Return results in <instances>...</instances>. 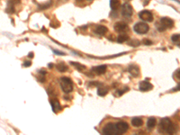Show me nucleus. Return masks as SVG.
<instances>
[{"label":"nucleus","instance_id":"obj_5","mask_svg":"<svg viewBox=\"0 0 180 135\" xmlns=\"http://www.w3.org/2000/svg\"><path fill=\"white\" fill-rule=\"evenodd\" d=\"M122 14L124 17H131L133 14V8L129 3L125 2L122 5Z\"/></svg>","mask_w":180,"mask_h":135},{"label":"nucleus","instance_id":"obj_19","mask_svg":"<svg viewBox=\"0 0 180 135\" xmlns=\"http://www.w3.org/2000/svg\"><path fill=\"white\" fill-rule=\"evenodd\" d=\"M129 38L126 34H120L117 38V42H119V43H123V42L126 41Z\"/></svg>","mask_w":180,"mask_h":135},{"label":"nucleus","instance_id":"obj_17","mask_svg":"<svg viewBox=\"0 0 180 135\" xmlns=\"http://www.w3.org/2000/svg\"><path fill=\"white\" fill-rule=\"evenodd\" d=\"M142 124H143V121L140 117H134L132 119V124L134 127H140L142 125Z\"/></svg>","mask_w":180,"mask_h":135},{"label":"nucleus","instance_id":"obj_29","mask_svg":"<svg viewBox=\"0 0 180 135\" xmlns=\"http://www.w3.org/2000/svg\"><path fill=\"white\" fill-rule=\"evenodd\" d=\"M31 65H32V62H31V61H24V63H23L24 67H30Z\"/></svg>","mask_w":180,"mask_h":135},{"label":"nucleus","instance_id":"obj_9","mask_svg":"<svg viewBox=\"0 0 180 135\" xmlns=\"http://www.w3.org/2000/svg\"><path fill=\"white\" fill-rule=\"evenodd\" d=\"M114 29L117 33H123L128 29V25L124 22H117L114 25Z\"/></svg>","mask_w":180,"mask_h":135},{"label":"nucleus","instance_id":"obj_27","mask_svg":"<svg viewBox=\"0 0 180 135\" xmlns=\"http://www.w3.org/2000/svg\"><path fill=\"white\" fill-rule=\"evenodd\" d=\"M143 43L145 45H151L152 44V41L151 40H148V39H144L143 40Z\"/></svg>","mask_w":180,"mask_h":135},{"label":"nucleus","instance_id":"obj_2","mask_svg":"<svg viewBox=\"0 0 180 135\" xmlns=\"http://www.w3.org/2000/svg\"><path fill=\"white\" fill-rule=\"evenodd\" d=\"M60 87L61 89L66 94H69L73 90V82L71 81V79L67 78V77H62L60 78Z\"/></svg>","mask_w":180,"mask_h":135},{"label":"nucleus","instance_id":"obj_31","mask_svg":"<svg viewBox=\"0 0 180 135\" xmlns=\"http://www.w3.org/2000/svg\"><path fill=\"white\" fill-rule=\"evenodd\" d=\"M142 1V4H143V5H147L149 3H150L151 0H141Z\"/></svg>","mask_w":180,"mask_h":135},{"label":"nucleus","instance_id":"obj_21","mask_svg":"<svg viewBox=\"0 0 180 135\" xmlns=\"http://www.w3.org/2000/svg\"><path fill=\"white\" fill-rule=\"evenodd\" d=\"M108 93V89L106 88H99L97 90V94L100 96H104Z\"/></svg>","mask_w":180,"mask_h":135},{"label":"nucleus","instance_id":"obj_15","mask_svg":"<svg viewBox=\"0 0 180 135\" xmlns=\"http://www.w3.org/2000/svg\"><path fill=\"white\" fill-rule=\"evenodd\" d=\"M156 124H157L156 118L150 117L148 119V122H147V127H148L149 130H152V129L155 127V125H156Z\"/></svg>","mask_w":180,"mask_h":135},{"label":"nucleus","instance_id":"obj_23","mask_svg":"<svg viewBox=\"0 0 180 135\" xmlns=\"http://www.w3.org/2000/svg\"><path fill=\"white\" fill-rule=\"evenodd\" d=\"M140 41H138V40H132V41H131L129 42V44L131 45V46H133V47H137V46H139L140 45Z\"/></svg>","mask_w":180,"mask_h":135},{"label":"nucleus","instance_id":"obj_1","mask_svg":"<svg viewBox=\"0 0 180 135\" xmlns=\"http://www.w3.org/2000/svg\"><path fill=\"white\" fill-rule=\"evenodd\" d=\"M159 132H165L167 134H174L177 132V128H176V125L173 124L170 119L163 118L160 120L159 125Z\"/></svg>","mask_w":180,"mask_h":135},{"label":"nucleus","instance_id":"obj_7","mask_svg":"<svg viewBox=\"0 0 180 135\" xmlns=\"http://www.w3.org/2000/svg\"><path fill=\"white\" fill-rule=\"evenodd\" d=\"M115 127H116V131H117V134H122L128 131L129 129V125L127 122H119L115 124Z\"/></svg>","mask_w":180,"mask_h":135},{"label":"nucleus","instance_id":"obj_11","mask_svg":"<svg viewBox=\"0 0 180 135\" xmlns=\"http://www.w3.org/2000/svg\"><path fill=\"white\" fill-rule=\"evenodd\" d=\"M139 88H140V90L142 91V92H146V91H150V90H151V89L153 88V86H152L150 82H149V81L145 80V81H141V82L140 83Z\"/></svg>","mask_w":180,"mask_h":135},{"label":"nucleus","instance_id":"obj_26","mask_svg":"<svg viewBox=\"0 0 180 135\" xmlns=\"http://www.w3.org/2000/svg\"><path fill=\"white\" fill-rule=\"evenodd\" d=\"M21 2V0H9L8 3L11 4V5H18Z\"/></svg>","mask_w":180,"mask_h":135},{"label":"nucleus","instance_id":"obj_33","mask_svg":"<svg viewBox=\"0 0 180 135\" xmlns=\"http://www.w3.org/2000/svg\"><path fill=\"white\" fill-rule=\"evenodd\" d=\"M126 2H129V1H131V0H125Z\"/></svg>","mask_w":180,"mask_h":135},{"label":"nucleus","instance_id":"obj_3","mask_svg":"<svg viewBox=\"0 0 180 135\" xmlns=\"http://www.w3.org/2000/svg\"><path fill=\"white\" fill-rule=\"evenodd\" d=\"M174 26V21L171 18L169 17H162L160 18L159 23L158 24V29L160 32H163V31L167 29H171Z\"/></svg>","mask_w":180,"mask_h":135},{"label":"nucleus","instance_id":"obj_22","mask_svg":"<svg viewBox=\"0 0 180 135\" xmlns=\"http://www.w3.org/2000/svg\"><path fill=\"white\" fill-rule=\"evenodd\" d=\"M71 65H73L74 67H76L77 68V70H86V66H84V65H81V64H79V63H78V62H73V61H71Z\"/></svg>","mask_w":180,"mask_h":135},{"label":"nucleus","instance_id":"obj_12","mask_svg":"<svg viewBox=\"0 0 180 135\" xmlns=\"http://www.w3.org/2000/svg\"><path fill=\"white\" fill-rule=\"evenodd\" d=\"M107 27L106 26H104V25H97L95 29V33L98 34V35H104L105 33H107Z\"/></svg>","mask_w":180,"mask_h":135},{"label":"nucleus","instance_id":"obj_20","mask_svg":"<svg viewBox=\"0 0 180 135\" xmlns=\"http://www.w3.org/2000/svg\"><path fill=\"white\" fill-rule=\"evenodd\" d=\"M171 41L174 42L175 44L180 46V34H175L171 37Z\"/></svg>","mask_w":180,"mask_h":135},{"label":"nucleus","instance_id":"obj_24","mask_svg":"<svg viewBox=\"0 0 180 135\" xmlns=\"http://www.w3.org/2000/svg\"><path fill=\"white\" fill-rule=\"evenodd\" d=\"M52 1L51 0V1L50 2H48V3H45V4H43V5H41L40 7V8L41 9H46V8H49L50 7H51L52 5Z\"/></svg>","mask_w":180,"mask_h":135},{"label":"nucleus","instance_id":"obj_6","mask_svg":"<svg viewBox=\"0 0 180 135\" xmlns=\"http://www.w3.org/2000/svg\"><path fill=\"white\" fill-rule=\"evenodd\" d=\"M103 133L105 135H116L117 131H116L115 124H112V122H110V124L105 125L104 130H103Z\"/></svg>","mask_w":180,"mask_h":135},{"label":"nucleus","instance_id":"obj_10","mask_svg":"<svg viewBox=\"0 0 180 135\" xmlns=\"http://www.w3.org/2000/svg\"><path fill=\"white\" fill-rule=\"evenodd\" d=\"M128 71L130 72V74L133 76L134 78H137L140 75V68L135 64L130 65L128 68Z\"/></svg>","mask_w":180,"mask_h":135},{"label":"nucleus","instance_id":"obj_32","mask_svg":"<svg viewBox=\"0 0 180 135\" xmlns=\"http://www.w3.org/2000/svg\"><path fill=\"white\" fill-rule=\"evenodd\" d=\"M28 56H29L30 58H33V52H30Z\"/></svg>","mask_w":180,"mask_h":135},{"label":"nucleus","instance_id":"obj_13","mask_svg":"<svg viewBox=\"0 0 180 135\" xmlns=\"http://www.w3.org/2000/svg\"><path fill=\"white\" fill-rule=\"evenodd\" d=\"M93 71H94L97 75H102V74H104V73H105V71H106V66L100 65V66L95 67V68H93Z\"/></svg>","mask_w":180,"mask_h":135},{"label":"nucleus","instance_id":"obj_8","mask_svg":"<svg viewBox=\"0 0 180 135\" xmlns=\"http://www.w3.org/2000/svg\"><path fill=\"white\" fill-rule=\"evenodd\" d=\"M139 17L141 20L145 22H152L153 21V15L151 11L149 10H143L139 14Z\"/></svg>","mask_w":180,"mask_h":135},{"label":"nucleus","instance_id":"obj_16","mask_svg":"<svg viewBox=\"0 0 180 135\" xmlns=\"http://www.w3.org/2000/svg\"><path fill=\"white\" fill-rule=\"evenodd\" d=\"M121 5V2L120 0H110V7L113 10H117L120 7Z\"/></svg>","mask_w":180,"mask_h":135},{"label":"nucleus","instance_id":"obj_4","mask_svg":"<svg viewBox=\"0 0 180 135\" xmlns=\"http://www.w3.org/2000/svg\"><path fill=\"white\" fill-rule=\"evenodd\" d=\"M133 30L139 34H145L146 33H148V31L150 30V27H149V25L147 23H142V22H139L134 25Z\"/></svg>","mask_w":180,"mask_h":135},{"label":"nucleus","instance_id":"obj_25","mask_svg":"<svg viewBox=\"0 0 180 135\" xmlns=\"http://www.w3.org/2000/svg\"><path fill=\"white\" fill-rule=\"evenodd\" d=\"M128 90H129V88H123V89H122V90H118V91H117V94H116V95L120 96H122V94H124L125 92H127Z\"/></svg>","mask_w":180,"mask_h":135},{"label":"nucleus","instance_id":"obj_14","mask_svg":"<svg viewBox=\"0 0 180 135\" xmlns=\"http://www.w3.org/2000/svg\"><path fill=\"white\" fill-rule=\"evenodd\" d=\"M51 105H52V110H53V112H55V113H57V112H59L60 110L61 109V106H60V103H59V101L57 100V99H52V100H51Z\"/></svg>","mask_w":180,"mask_h":135},{"label":"nucleus","instance_id":"obj_30","mask_svg":"<svg viewBox=\"0 0 180 135\" xmlns=\"http://www.w3.org/2000/svg\"><path fill=\"white\" fill-rule=\"evenodd\" d=\"M178 90H180V83L177 84V87H176L175 88L172 89V92H176V91H178Z\"/></svg>","mask_w":180,"mask_h":135},{"label":"nucleus","instance_id":"obj_28","mask_svg":"<svg viewBox=\"0 0 180 135\" xmlns=\"http://www.w3.org/2000/svg\"><path fill=\"white\" fill-rule=\"evenodd\" d=\"M175 77H176L177 79H179V80H180V69L177 70L175 72Z\"/></svg>","mask_w":180,"mask_h":135},{"label":"nucleus","instance_id":"obj_18","mask_svg":"<svg viewBox=\"0 0 180 135\" xmlns=\"http://www.w3.org/2000/svg\"><path fill=\"white\" fill-rule=\"evenodd\" d=\"M56 69L60 72H66L68 70V66L64 62H60L56 65Z\"/></svg>","mask_w":180,"mask_h":135}]
</instances>
